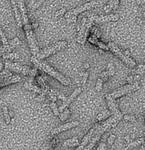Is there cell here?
I'll return each mask as SVG.
<instances>
[{"instance_id":"603a6c76","label":"cell","mask_w":145,"mask_h":150,"mask_svg":"<svg viewBox=\"0 0 145 150\" xmlns=\"http://www.w3.org/2000/svg\"><path fill=\"white\" fill-rule=\"evenodd\" d=\"M1 40V37H0V40Z\"/></svg>"},{"instance_id":"277c9868","label":"cell","mask_w":145,"mask_h":150,"mask_svg":"<svg viewBox=\"0 0 145 150\" xmlns=\"http://www.w3.org/2000/svg\"><path fill=\"white\" fill-rule=\"evenodd\" d=\"M100 4L99 1H92L86 3L83 5H80L77 8H72L66 12L65 17L66 18L73 19L78 15L86 11H88L94 8L97 7Z\"/></svg>"},{"instance_id":"ac0fdd59","label":"cell","mask_w":145,"mask_h":150,"mask_svg":"<svg viewBox=\"0 0 145 150\" xmlns=\"http://www.w3.org/2000/svg\"><path fill=\"white\" fill-rule=\"evenodd\" d=\"M107 71L108 73L109 76H113L115 74L114 69L112 64H109L108 66Z\"/></svg>"},{"instance_id":"2e32d148","label":"cell","mask_w":145,"mask_h":150,"mask_svg":"<svg viewBox=\"0 0 145 150\" xmlns=\"http://www.w3.org/2000/svg\"><path fill=\"white\" fill-rule=\"evenodd\" d=\"M109 76V74L107 71H104V72H102V74H101L100 78L103 81V82H106V81L107 80Z\"/></svg>"},{"instance_id":"8992f818","label":"cell","mask_w":145,"mask_h":150,"mask_svg":"<svg viewBox=\"0 0 145 150\" xmlns=\"http://www.w3.org/2000/svg\"><path fill=\"white\" fill-rule=\"evenodd\" d=\"M107 47L109 50H110L117 57H118L126 65L133 67L136 65V62L132 59L130 56H128L124 54V53L122 52L118 47L114 43L109 42L107 44Z\"/></svg>"},{"instance_id":"5b68a950","label":"cell","mask_w":145,"mask_h":150,"mask_svg":"<svg viewBox=\"0 0 145 150\" xmlns=\"http://www.w3.org/2000/svg\"><path fill=\"white\" fill-rule=\"evenodd\" d=\"M24 29L25 31L31 52L33 56H36L39 52L40 50L36 36L32 30L31 25H26L24 27Z\"/></svg>"},{"instance_id":"7402d4cb","label":"cell","mask_w":145,"mask_h":150,"mask_svg":"<svg viewBox=\"0 0 145 150\" xmlns=\"http://www.w3.org/2000/svg\"><path fill=\"white\" fill-rule=\"evenodd\" d=\"M139 150H145V142L143 144Z\"/></svg>"},{"instance_id":"44dd1931","label":"cell","mask_w":145,"mask_h":150,"mask_svg":"<svg viewBox=\"0 0 145 150\" xmlns=\"http://www.w3.org/2000/svg\"><path fill=\"white\" fill-rule=\"evenodd\" d=\"M124 119L127 120L131 121H134L135 120V118L134 116L132 115H125L124 116Z\"/></svg>"},{"instance_id":"ffe728a7","label":"cell","mask_w":145,"mask_h":150,"mask_svg":"<svg viewBox=\"0 0 145 150\" xmlns=\"http://www.w3.org/2000/svg\"><path fill=\"white\" fill-rule=\"evenodd\" d=\"M50 107H51V108H52V109L54 111H55V113H58L59 109H58V108H57V105H56V104L55 103H54V102L51 103L50 104Z\"/></svg>"},{"instance_id":"7c38bea8","label":"cell","mask_w":145,"mask_h":150,"mask_svg":"<svg viewBox=\"0 0 145 150\" xmlns=\"http://www.w3.org/2000/svg\"><path fill=\"white\" fill-rule=\"evenodd\" d=\"M120 0H111L104 7V10L106 13H108L113 9L116 8L119 4Z\"/></svg>"},{"instance_id":"5bb4252c","label":"cell","mask_w":145,"mask_h":150,"mask_svg":"<svg viewBox=\"0 0 145 150\" xmlns=\"http://www.w3.org/2000/svg\"><path fill=\"white\" fill-rule=\"evenodd\" d=\"M3 113L4 117L5 120L6 124H9L11 122L10 116L9 114V111L8 108L6 107H4L3 108Z\"/></svg>"},{"instance_id":"30bf717a","label":"cell","mask_w":145,"mask_h":150,"mask_svg":"<svg viewBox=\"0 0 145 150\" xmlns=\"http://www.w3.org/2000/svg\"><path fill=\"white\" fill-rule=\"evenodd\" d=\"M94 20L95 22H109V21H115L118 20V16L117 15H109L106 16H93Z\"/></svg>"},{"instance_id":"e0dca14e","label":"cell","mask_w":145,"mask_h":150,"mask_svg":"<svg viewBox=\"0 0 145 150\" xmlns=\"http://www.w3.org/2000/svg\"><path fill=\"white\" fill-rule=\"evenodd\" d=\"M19 42H20V41H19L18 39L17 38H14V39L11 40L9 43V45H11L10 47H11H11H14L18 45L19 44Z\"/></svg>"},{"instance_id":"4fadbf2b","label":"cell","mask_w":145,"mask_h":150,"mask_svg":"<svg viewBox=\"0 0 145 150\" xmlns=\"http://www.w3.org/2000/svg\"><path fill=\"white\" fill-rule=\"evenodd\" d=\"M0 37H1V40L3 43V45L5 47H10L9 42H8V40L6 38V36H5L3 31L2 30L1 28V25H0Z\"/></svg>"},{"instance_id":"ba28073f","label":"cell","mask_w":145,"mask_h":150,"mask_svg":"<svg viewBox=\"0 0 145 150\" xmlns=\"http://www.w3.org/2000/svg\"><path fill=\"white\" fill-rule=\"evenodd\" d=\"M82 92V88L81 87H78L74 90V91L68 97H63L62 99L63 104L59 108V111L63 112V110L66 109L67 107L69 105L71 104V102L75 99V98L80 94Z\"/></svg>"},{"instance_id":"9a60e30c","label":"cell","mask_w":145,"mask_h":150,"mask_svg":"<svg viewBox=\"0 0 145 150\" xmlns=\"http://www.w3.org/2000/svg\"><path fill=\"white\" fill-rule=\"evenodd\" d=\"M103 81L100 78L98 79L95 85V89L98 91H100L103 87Z\"/></svg>"},{"instance_id":"8fae6325","label":"cell","mask_w":145,"mask_h":150,"mask_svg":"<svg viewBox=\"0 0 145 150\" xmlns=\"http://www.w3.org/2000/svg\"><path fill=\"white\" fill-rule=\"evenodd\" d=\"M11 6H12L14 14H15V18H16L17 24L19 27H21L22 26V24L23 23L22 16H21V14L19 9H18L16 0H11Z\"/></svg>"},{"instance_id":"d6986e66","label":"cell","mask_w":145,"mask_h":150,"mask_svg":"<svg viewBox=\"0 0 145 150\" xmlns=\"http://www.w3.org/2000/svg\"><path fill=\"white\" fill-rule=\"evenodd\" d=\"M10 52V49L9 48L5 47L3 45L0 47V57L2 55L4 54V53L9 52Z\"/></svg>"},{"instance_id":"6da1fadb","label":"cell","mask_w":145,"mask_h":150,"mask_svg":"<svg viewBox=\"0 0 145 150\" xmlns=\"http://www.w3.org/2000/svg\"><path fill=\"white\" fill-rule=\"evenodd\" d=\"M31 61L36 67L43 70L47 74L63 84L65 86H68L70 84V81L62 74L55 70L50 65L37 59L35 56L32 57Z\"/></svg>"},{"instance_id":"52a82bcc","label":"cell","mask_w":145,"mask_h":150,"mask_svg":"<svg viewBox=\"0 0 145 150\" xmlns=\"http://www.w3.org/2000/svg\"><path fill=\"white\" fill-rule=\"evenodd\" d=\"M5 67L6 68L9 69L16 73H21L25 75L33 74V70H31L30 68L26 66H20L17 63L6 62L5 64Z\"/></svg>"},{"instance_id":"9c48e42d","label":"cell","mask_w":145,"mask_h":150,"mask_svg":"<svg viewBox=\"0 0 145 150\" xmlns=\"http://www.w3.org/2000/svg\"><path fill=\"white\" fill-rule=\"evenodd\" d=\"M16 1L22 16L23 23L25 25L28 24L29 18L27 16V9L25 4L24 0H16Z\"/></svg>"},{"instance_id":"7a4b0ae2","label":"cell","mask_w":145,"mask_h":150,"mask_svg":"<svg viewBox=\"0 0 145 150\" xmlns=\"http://www.w3.org/2000/svg\"><path fill=\"white\" fill-rule=\"evenodd\" d=\"M139 87V84L138 81L133 83L128 84L117 88L111 93L107 94L106 97L116 100L137 91Z\"/></svg>"},{"instance_id":"3957f363","label":"cell","mask_w":145,"mask_h":150,"mask_svg":"<svg viewBox=\"0 0 145 150\" xmlns=\"http://www.w3.org/2000/svg\"><path fill=\"white\" fill-rule=\"evenodd\" d=\"M68 43L66 41H60L55 44L40 51L39 53L35 56L39 60L43 59L55 54L66 47Z\"/></svg>"}]
</instances>
